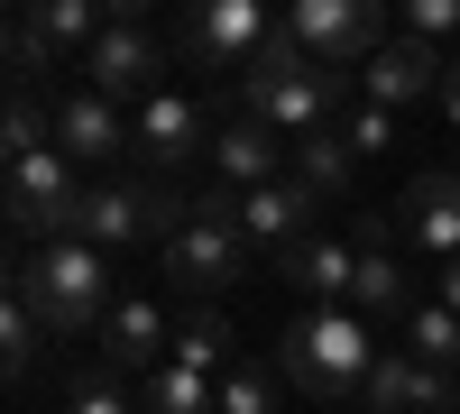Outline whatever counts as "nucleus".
Wrapping results in <instances>:
<instances>
[{
	"label": "nucleus",
	"mask_w": 460,
	"mask_h": 414,
	"mask_svg": "<svg viewBox=\"0 0 460 414\" xmlns=\"http://www.w3.org/2000/svg\"><path fill=\"white\" fill-rule=\"evenodd\" d=\"M359 405H368V414H451V405H460V378H451V368H424L414 350H396V359L368 368Z\"/></svg>",
	"instance_id": "16"
},
{
	"label": "nucleus",
	"mask_w": 460,
	"mask_h": 414,
	"mask_svg": "<svg viewBox=\"0 0 460 414\" xmlns=\"http://www.w3.org/2000/svg\"><path fill=\"white\" fill-rule=\"evenodd\" d=\"M286 405V368L277 359H240L221 378V414H277Z\"/></svg>",
	"instance_id": "25"
},
{
	"label": "nucleus",
	"mask_w": 460,
	"mask_h": 414,
	"mask_svg": "<svg viewBox=\"0 0 460 414\" xmlns=\"http://www.w3.org/2000/svg\"><path fill=\"white\" fill-rule=\"evenodd\" d=\"M240 277H249V231L240 221H212V212H184V231L166 240V286L212 304V295H230Z\"/></svg>",
	"instance_id": "9"
},
{
	"label": "nucleus",
	"mask_w": 460,
	"mask_h": 414,
	"mask_svg": "<svg viewBox=\"0 0 460 414\" xmlns=\"http://www.w3.org/2000/svg\"><path fill=\"white\" fill-rule=\"evenodd\" d=\"M212 120H203V101L194 92H157V101H147V110H129V157L147 166V175H157V166H184V157H212Z\"/></svg>",
	"instance_id": "11"
},
{
	"label": "nucleus",
	"mask_w": 460,
	"mask_h": 414,
	"mask_svg": "<svg viewBox=\"0 0 460 414\" xmlns=\"http://www.w3.org/2000/svg\"><path fill=\"white\" fill-rule=\"evenodd\" d=\"M451 166H460V157H451Z\"/></svg>",
	"instance_id": "33"
},
{
	"label": "nucleus",
	"mask_w": 460,
	"mask_h": 414,
	"mask_svg": "<svg viewBox=\"0 0 460 414\" xmlns=\"http://www.w3.org/2000/svg\"><path fill=\"white\" fill-rule=\"evenodd\" d=\"M74 74H84V92H102L111 110H147V101L166 92V47H157L138 19H111Z\"/></svg>",
	"instance_id": "8"
},
{
	"label": "nucleus",
	"mask_w": 460,
	"mask_h": 414,
	"mask_svg": "<svg viewBox=\"0 0 460 414\" xmlns=\"http://www.w3.org/2000/svg\"><path fill=\"white\" fill-rule=\"evenodd\" d=\"M37 350H47V322H37L19 295H10V304H0V359H10V378H28Z\"/></svg>",
	"instance_id": "28"
},
{
	"label": "nucleus",
	"mask_w": 460,
	"mask_h": 414,
	"mask_svg": "<svg viewBox=\"0 0 460 414\" xmlns=\"http://www.w3.org/2000/svg\"><path fill=\"white\" fill-rule=\"evenodd\" d=\"M377 359H387V350L368 341V322H359L350 304H304V313L286 322V350H277L286 387H295V396H314V405H341V396H359Z\"/></svg>",
	"instance_id": "3"
},
{
	"label": "nucleus",
	"mask_w": 460,
	"mask_h": 414,
	"mask_svg": "<svg viewBox=\"0 0 460 414\" xmlns=\"http://www.w3.org/2000/svg\"><path fill=\"white\" fill-rule=\"evenodd\" d=\"M442 120H451V138H460V47H451V74H442Z\"/></svg>",
	"instance_id": "31"
},
{
	"label": "nucleus",
	"mask_w": 460,
	"mask_h": 414,
	"mask_svg": "<svg viewBox=\"0 0 460 414\" xmlns=\"http://www.w3.org/2000/svg\"><path fill=\"white\" fill-rule=\"evenodd\" d=\"M65 414H138V387H120V368H74Z\"/></svg>",
	"instance_id": "27"
},
{
	"label": "nucleus",
	"mask_w": 460,
	"mask_h": 414,
	"mask_svg": "<svg viewBox=\"0 0 460 414\" xmlns=\"http://www.w3.org/2000/svg\"><path fill=\"white\" fill-rule=\"evenodd\" d=\"M442 74H451V56L442 47H414V37H387L368 65H359V101H377V110H414V101H442Z\"/></svg>",
	"instance_id": "12"
},
{
	"label": "nucleus",
	"mask_w": 460,
	"mask_h": 414,
	"mask_svg": "<svg viewBox=\"0 0 460 414\" xmlns=\"http://www.w3.org/2000/svg\"><path fill=\"white\" fill-rule=\"evenodd\" d=\"M405 350L424 359V368H451V378H460V313H451V304H433V295H424V304L405 313Z\"/></svg>",
	"instance_id": "24"
},
{
	"label": "nucleus",
	"mask_w": 460,
	"mask_h": 414,
	"mask_svg": "<svg viewBox=\"0 0 460 414\" xmlns=\"http://www.w3.org/2000/svg\"><path fill=\"white\" fill-rule=\"evenodd\" d=\"M212 184H230V194H258V184H286L295 175V147L277 138V129H258V120H221V138H212Z\"/></svg>",
	"instance_id": "15"
},
{
	"label": "nucleus",
	"mask_w": 460,
	"mask_h": 414,
	"mask_svg": "<svg viewBox=\"0 0 460 414\" xmlns=\"http://www.w3.org/2000/svg\"><path fill=\"white\" fill-rule=\"evenodd\" d=\"M433 304H451V313H460V258L442 268V286H433Z\"/></svg>",
	"instance_id": "32"
},
{
	"label": "nucleus",
	"mask_w": 460,
	"mask_h": 414,
	"mask_svg": "<svg viewBox=\"0 0 460 414\" xmlns=\"http://www.w3.org/2000/svg\"><path fill=\"white\" fill-rule=\"evenodd\" d=\"M267 37H277V19H267L258 0H194V10L175 19V47L203 74H249L267 56Z\"/></svg>",
	"instance_id": "10"
},
{
	"label": "nucleus",
	"mask_w": 460,
	"mask_h": 414,
	"mask_svg": "<svg viewBox=\"0 0 460 414\" xmlns=\"http://www.w3.org/2000/svg\"><path fill=\"white\" fill-rule=\"evenodd\" d=\"M10 295L47 322V331H102L111 304H120V277L93 240H47V249H19Z\"/></svg>",
	"instance_id": "1"
},
{
	"label": "nucleus",
	"mask_w": 460,
	"mask_h": 414,
	"mask_svg": "<svg viewBox=\"0 0 460 414\" xmlns=\"http://www.w3.org/2000/svg\"><path fill=\"white\" fill-rule=\"evenodd\" d=\"M0 147H10V166L37 157V147H56V110L37 92H10V110H0Z\"/></svg>",
	"instance_id": "26"
},
{
	"label": "nucleus",
	"mask_w": 460,
	"mask_h": 414,
	"mask_svg": "<svg viewBox=\"0 0 460 414\" xmlns=\"http://www.w3.org/2000/svg\"><path fill=\"white\" fill-rule=\"evenodd\" d=\"M396 37H414V47H442V56H451V37H460V0H405Z\"/></svg>",
	"instance_id": "29"
},
{
	"label": "nucleus",
	"mask_w": 460,
	"mask_h": 414,
	"mask_svg": "<svg viewBox=\"0 0 460 414\" xmlns=\"http://www.w3.org/2000/svg\"><path fill=\"white\" fill-rule=\"evenodd\" d=\"M341 138H350L359 157H377V147L396 138V110H377V101H359V110H350V129H341Z\"/></svg>",
	"instance_id": "30"
},
{
	"label": "nucleus",
	"mask_w": 460,
	"mask_h": 414,
	"mask_svg": "<svg viewBox=\"0 0 460 414\" xmlns=\"http://www.w3.org/2000/svg\"><path fill=\"white\" fill-rule=\"evenodd\" d=\"M424 295H414V277H405V258H359V277H350V313L359 322H405Z\"/></svg>",
	"instance_id": "21"
},
{
	"label": "nucleus",
	"mask_w": 460,
	"mask_h": 414,
	"mask_svg": "<svg viewBox=\"0 0 460 414\" xmlns=\"http://www.w3.org/2000/svg\"><path fill=\"white\" fill-rule=\"evenodd\" d=\"M277 268H286V286H295V295H314V304H350L359 249H350V240H332V231H314V240H295Z\"/></svg>",
	"instance_id": "19"
},
{
	"label": "nucleus",
	"mask_w": 460,
	"mask_h": 414,
	"mask_svg": "<svg viewBox=\"0 0 460 414\" xmlns=\"http://www.w3.org/2000/svg\"><path fill=\"white\" fill-rule=\"evenodd\" d=\"M314 212H323V194H304V184L286 175V184H258V194H240V231H249V249H295V240H314Z\"/></svg>",
	"instance_id": "18"
},
{
	"label": "nucleus",
	"mask_w": 460,
	"mask_h": 414,
	"mask_svg": "<svg viewBox=\"0 0 460 414\" xmlns=\"http://www.w3.org/2000/svg\"><path fill=\"white\" fill-rule=\"evenodd\" d=\"M56 147L74 166H111V157H129V110H111L102 92H56Z\"/></svg>",
	"instance_id": "17"
},
{
	"label": "nucleus",
	"mask_w": 460,
	"mask_h": 414,
	"mask_svg": "<svg viewBox=\"0 0 460 414\" xmlns=\"http://www.w3.org/2000/svg\"><path fill=\"white\" fill-rule=\"evenodd\" d=\"M184 231V212H175V194L157 175H102L93 184V203H84V240L102 249V258H120V249H138V240H175Z\"/></svg>",
	"instance_id": "7"
},
{
	"label": "nucleus",
	"mask_w": 460,
	"mask_h": 414,
	"mask_svg": "<svg viewBox=\"0 0 460 414\" xmlns=\"http://www.w3.org/2000/svg\"><path fill=\"white\" fill-rule=\"evenodd\" d=\"M286 37H295L314 65H332V74H350V84H359V65L396 37V19L377 10V0H295V10H286Z\"/></svg>",
	"instance_id": "6"
},
{
	"label": "nucleus",
	"mask_w": 460,
	"mask_h": 414,
	"mask_svg": "<svg viewBox=\"0 0 460 414\" xmlns=\"http://www.w3.org/2000/svg\"><path fill=\"white\" fill-rule=\"evenodd\" d=\"M102 28H111L102 0H28L10 19V92H37L56 65H84Z\"/></svg>",
	"instance_id": "5"
},
{
	"label": "nucleus",
	"mask_w": 460,
	"mask_h": 414,
	"mask_svg": "<svg viewBox=\"0 0 460 414\" xmlns=\"http://www.w3.org/2000/svg\"><path fill=\"white\" fill-rule=\"evenodd\" d=\"M350 166H359V147L341 138V129H314V138H295V184L304 194H350Z\"/></svg>",
	"instance_id": "22"
},
{
	"label": "nucleus",
	"mask_w": 460,
	"mask_h": 414,
	"mask_svg": "<svg viewBox=\"0 0 460 414\" xmlns=\"http://www.w3.org/2000/svg\"><path fill=\"white\" fill-rule=\"evenodd\" d=\"M396 221H405V249H424V258H460V166H424L396 194Z\"/></svg>",
	"instance_id": "14"
},
{
	"label": "nucleus",
	"mask_w": 460,
	"mask_h": 414,
	"mask_svg": "<svg viewBox=\"0 0 460 414\" xmlns=\"http://www.w3.org/2000/svg\"><path fill=\"white\" fill-rule=\"evenodd\" d=\"M138 414H221V387L166 359L157 378H138Z\"/></svg>",
	"instance_id": "23"
},
{
	"label": "nucleus",
	"mask_w": 460,
	"mask_h": 414,
	"mask_svg": "<svg viewBox=\"0 0 460 414\" xmlns=\"http://www.w3.org/2000/svg\"><path fill=\"white\" fill-rule=\"evenodd\" d=\"M175 359V322L157 295H120L102 322V368H129V378H157V368Z\"/></svg>",
	"instance_id": "13"
},
{
	"label": "nucleus",
	"mask_w": 460,
	"mask_h": 414,
	"mask_svg": "<svg viewBox=\"0 0 460 414\" xmlns=\"http://www.w3.org/2000/svg\"><path fill=\"white\" fill-rule=\"evenodd\" d=\"M84 203H93V184H84V166H74L65 147H37V157H19L10 184H0V212H10L19 249L84 240Z\"/></svg>",
	"instance_id": "4"
},
{
	"label": "nucleus",
	"mask_w": 460,
	"mask_h": 414,
	"mask_svg": "<svg viewBox=\"0 0 460 414\" xmlns=\"http://www.w3.org/2000/svg\"><path fill=\"white\" fill-rule=\"evenodd\" d=\"M341 92H350V74H332V65H314L286 37V19H277V37H267V56L240 74V120H258V129H277V138H314V129H332V110H341Z\"/></svg>",
	"instance_id": "2"
},
{
	"label": "nucleus",
	"mask_w": 460,
	"mask_h": 414,
	"mask_svg": "<svg viewBox=\"0 0 460 414\" xmlns=\"http://www.w3.org/2000/svg\"><path fill=\"white\" fill-rule=\"evenodd\" d=\"M175 368H194V378H230V368H240V350H230V313L221 304H184L175 313Z\"/></svg>",
	"instance_id": "20"
}]
</instances>
